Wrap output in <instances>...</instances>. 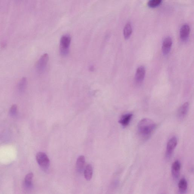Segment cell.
I'll use <instances>...</instances> for the list:
<instances>
[{"label": "cell", "instance_id": "obj_1", "mask_svg": "<svg viewBox=\"0 0 194 194\" xmlns=\"http://www.w3.org/2000/svg\"><path fill=\"white\" fill-rule=\"evenodd\" d=\"M157 127L156 123L148 118L141 120L138 124V133L144 137H147L153 133Z\"/></svg>", "mask_w": 194, "mask_h": 194}, {"label": "cell", "instance_id": "obj_2", "mask_svg": "<svg viewBox=\"0 0 194 194\" xmlns=\"http://www.w3.org/2000/svg\"><path fill=\"white\" fill-rule=\"evenodd\" d=\"M71 42V37L68 35L63 36L60 39V51L62 56H67L69 53Z\"/></svg>", "mask_w": 194, "mask_h": 194}, {"label": "cell", "instance_id": "obj_3", "mask_svg": "<svg viewBox=\"0 0 194 194\" xmlns=\"http://www.w3.org/2000/svg\"><path fill=\"white\" fill-rule=\"evenodd\" d=\"M38 163L43 170H46L50 165V160L47 155L43 152H39L36 156Z\"/></svg>", "mask_w": 194, "mask_h": 194}, {"label": "cell", "instance_id": "obj_4", "mask_svg": "<svg viewBox=\"0 0 194 194\" xmlns=\"http://www.w3.org/2000/svg\"><path fill=\"white\" fill-rule=\"evenodd\" d=\"M177 144V139L176 137H173L168 141L166 151V159L169 160L171 157L174 150Z\"/></svg>", "mask_w": 194, "mask_h": 194}, {"label": "cell", "instance_id": "obj_5", "mask_svg": "<svg viewBox=\"0 0 194 194\" xmlns=\"http://www.w3.org/2000/svg\"><path fill=\"white\" fill-rule=\"evenodd\" d=\"M49 56L47 53H45L41 56L38 62L36 68L38 72L41 73L44 71L48 62Z\"/></svg>", "mask_w": 194, "mask_h": 194}, {"label": "cell", "instance_id": "obj_6", "mask_svg": "<svg viewBox=\"0 0 194 194\" xmlns=\"http://www.w3.org/2000/svg\"><path fill=\"white\" fill-rule=\"evenodd\" d=\"M173 44V41L170 37L166 38L163 40L162 46V51L163 54L166 56L169 53Z\"/></svg>", "mask_w": 194, "mask_h": 194}, {"label": "cell", "instance_id": "obj_7", "mask_svg": "<svg viewBox=\"0 0 194 194\" xmlns=\"http://www.w3.org/2000/svg\"><path fill=\"white\" fill-rule=\"evenodd\" d=\"M146 74V69L144 66H140L136 71L135 81L136 83L139 84L142 83L144 80Z\"/></svg>", "mask_w": 194, "mask_h": 194}, {"label": "cell", "instance_id": "obj_8", "mask_svg": "<svg viewBox=\"0 0 194 194\" xmlns=\"http://www.w3.org/2000/svg\"><path fill=\"white\" fill-rule=\"evenodd\" d=\"M181 169V164L179 160H176L174 162L171 166V173L173 178L177 180L178 179Z\"/></svg>", "mask_w": 194, "mask_h": 194}, {"label": "cell", "instance_id": "obj_9", "mask_svg": "<svg viewBox=\"0 0 194 194\" xmlns=\"http://www.w3.org/2000/svg\"><path fill=\"white\" fill-rule=\"evenodd\" d=\"M190 27L187 24H184L181 27L180 36L181 40L183 41H186L189 38L190 34Z\"/></svg>", "mask_w": 194, "mask_h": 194}, {"label": "cell", "instance_id": "obj_10", "mask_svg": "<svg viewBox=\"0 0 194 194\" xmlns=\"http://www.w3.org/2000/svg\"><path fill=\"white\" fill-rule=\"evenodd\" d=\"M189 109V104L185 102L179 108L177 111V117L179 120L183 119L187 115Z\"/></svg>", "mask_w": 194, "mask_h": 194}, {"label": "cell", "instance_id": "obj_11", "mask_svg": "<svg viewBox=\"0 0 194 194\" xmlns=\"http://www.w3.org/2000/svg\"><path fill=\"white\" fill-rule=\"evenodd\" d=\"M133 117V114L129 113L123 115L119 122L123 127H126L129 124Z\"/></svg>", "mask_w": 194, "mask_h": 194}, {"label": "cell", "instance_id": "obj_12", "mask_svg": "<svg viewBox=\"0 0 194 194\" xmlns=\"http://www.w3.org/2000/svg\"><path fill=\"white\" fill-rule=\"evenodd\" d=\"M85 162V159L84 156H81L78 158L76 163V169L78 173H81L82 171L84 166Z\"/></svg>", "mask_w": 194, "mask_h": 194}, {"label": "cell", "instance_id": "obj_13", "mask_svg": "<svg viewBox=\"0 0 194 194\" xmlns=\"http://www.w3.org/2000/svg\"><path fill=\"white\" fill-rule=\"evenodd\" d=\"M132 33V28L131 23L129 22L126 24L123 29L124 38L128 40L131 37Z\"/></svg>", "mask_w": 194, "mask_h": 194}, {"label": "cell", "instance_id": "obj_14", "mask_svg": "<svg viewBox=\"0 0 194 194\" xmlns=\"http://www.w3.org/2000/svg\"><path fill=\"white\" fill-rule=\"evenodd\" d=\"M92 173H93V171H92V165L90 164L88 165L85 168L84 172L85 179L89 181L92 179Z\"/></svg>", "mask_w": 194, "mask_h": 194}, {"label": "cell", "instance_id": "obj_15", "mask_svg": "<svg viewBox=\"0 0 194 194\" xmlns=\"http://www.w3.org/2000/svg\"><path fill=\"white\" fill-rule=\"evenodd\" d=\"M178 187L181 193H185L187 189V182L186 179L182 178L180 179L179 182Z\"/></svg>", "mask_w": 194, "mask_h": 194}, {"label": "cell", "instance_id": "obj_16", "mask_svg": "<svg viewBox=\"0 0 194 194\" xmlns=\"http://www.w3.org/2000/svg\"><path fill=\"white\" fill-rule=\"evenodd\" d=\"M34 174L32 173H29L26 176L24 180V184L27 188H31L32 186V179Z\"/></svg>", "mask_w": 194, "mask_h": 194}, {"label": "cell", "instance_id": "obj_17", "mask_svg": "<svg viewBox=\"0 0 194 194\" xmlns=\"http://www.w3.org/2000/svg\"><path fill=\"white\" fill-rule=\"evenodd\" d=\"M27 85V79L26 77H23L19 82L18 89L20 92H23L25 91Z\"/></svg>", "mask_w": 194, "mask_h": 194}, {"label": "cell", "instance_id": "obj_18", "mask_svg": "<svg viewBox=\"0 0 194 194\" xmlns=\"http://www.w3.org/2000/svg\"><path fill=\"white\" fill-rule=\"evenodd\" d=\"M162 0H150L147 3V5L151 8H155L160 5Z\"/></svg>", "mask_w": 194, "mask_h": 194}, {"label": "cell", "instance_id": "obj_19", "mask_svg": "<svg viewBox=\"0 0 194 194\" xmlns=\"http://www.w3.org/2000/svg\"><path fill=\"white\" fill-rule=\"evenodd\" d=\"M17 109H18V107L16 105H13L11 106V109L10 110V114L12 116L17 115Z\"/></svg>", "mask_w": 194, "mask_h": 194}]
</instances>
